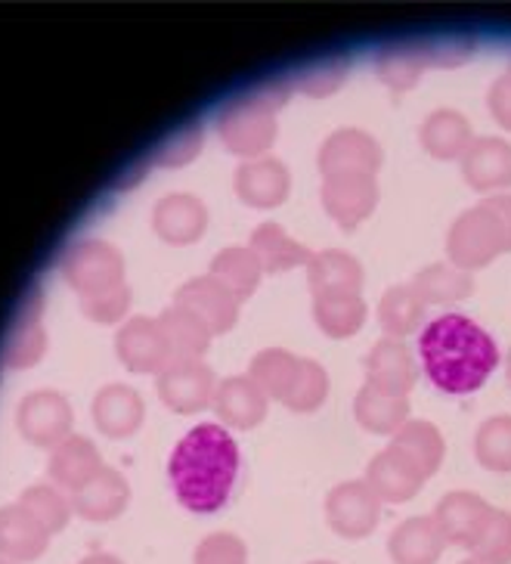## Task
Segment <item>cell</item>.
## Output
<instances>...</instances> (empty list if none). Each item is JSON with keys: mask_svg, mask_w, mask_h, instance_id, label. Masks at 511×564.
Wrapping results in <instances>:
<instances>
[{"mask_svg": "<svg viewBox=\"0 0 511 564\" xmlns=\"http://www.w3.org/2000/svg\"><path fill=\"white\" fill-rule=\"evenodd\" d=\"M239 447L227 429L215 422H202L171 453L167 478L174 497L193 514H211L227 506L232 484L239 475Z\"/></svg>", "mask_w": 511, "mask_h": 564, "instance_id": "1", "label": "cell"}, {"mask_svg": "<svg viewBox=\"0 0 511 564\" xmlns=\"http://www.w3.org/2000/svg\"><path fill=\"white\" fill-rule=\"evenodd\" d=\"M418 360L437 391L471 394L490 379L499 364V348L493 335L471 316L444 314L422 329Z\"/></svg>", "mask_w": 511, "mask_h": 564, "instance_id": "2", "label": "cell"}, {"mask_svg": "<svg viewBox=\"0 0 511 564\" xmlns=\"http://www.w3.org/2000/svg\"><path fill=\"white\" fill-rule=\"evenodd\" d=\"M449 261L459 270H478L511 251V196H487L453 220L446 236Z\"/></svg>", "mask_w": 511, "mask_h": 564, "instance_id": "3", "label": "cell"}, {"mask_svg": "<svg viewBox=\"0 0 511 564\" xmlns=\"http://www.w3.org/2000/svg\"><path fill=\"white\" fill-rule=\"evenodd\" d=\"M217 133L224 147L246 159H261L276 140V118L248 94H239L217 116Z\"/></svg>", "mask_w": 511, "mask_h": 564, "instance_id": "4", "label": "cell"}, {"mask_svg": "<svg viewBox=\"0 0 511 564\" xmlns=\"http://www.w3.org/2000/svg\"><path fill=\"white\" fill-rule=\"evenodd\" d=\"M381 518V499L366 481L338 484L326 497V521L345 540H363L376 531Z\"/></svg>", "mask_w": 511, "mask_h": 564, "instance_id": "5", "label": "cell"}, {"mask_svg": "<svg viewBox=\"0 0 511 564\" xmlns=\"http://www.w3.org/2000/svg\"><path fill=\"white\" fill-rule=\"evenodd\" d=\"M316 165L323 177H338V174H372L381 167V147L372 133L360 128H341L326 137L319 147Z\"/></svg>", "mask_w": 511, "mask_h": 564, "instance_id": "6", "label": "cell"}, {"mask_svg": "<svg viewBox=\"0 0 511 564\" xmlns=\"http://www.w3.org/2000/svg\"><path fill=\"white\" fill-rule=\"evenodd\" d=\"M319 199H323L326 215L341 230H354L379 205V183H376L372 174H338V177H326L323 189H319Z\"/></svg>", "mask_w": 511, "mask_h": 564, "instance_id": "7", "label": "cell"}, {"mask_svg": "<svg viewBox=\"0 0 511 564\" xmlns=\"http://www.w3.org/2000/svg\"><path fill=\"white\" fill-rule=\"evenodd\" d=\"M232 189L251 208H273L289 196L292 177H289V167L282 165L280 159L261 155V159H248L246 165L236 167Z\"/></svg>", "mask_w": 511, "mask_h": 564, "instance_id": "8", "label": "cell"}, {"mask_svg": "<svg viewBox=\"0 0 511 564\" xmlns=\"http://www.w3.org/2000/svg\"><path fill=\"white\" fill-rule=\"evenodd\" d=\"M425 481L428 478L422 475V468L394 444L381 449L379 456L369 463V471H366V484L376 490V497L381 502H406L422 490Z\"/></svg>", "mask_w": 511, "mask_h": 564, "instance_id": "9", "label": "cell"}, {"mask_svg": "<svg viewBox=\"0 0 511 564\" xmlns=\"http://www.w3.org/2000/svg\"><path fill=\"white\" fill-rule=\"evenodd\" d=\"M177 307L196 314L211 333H227L239 316V299L217 276H198L177 292Z\"/></svg>", "mask_w": 511, "mask_h": 564, "instance_id": "10", "label": "cell"}, {"mask_svg": "<svg viewBox=\"0 0 511 564\" xmlns=\"http://www.w3.org/2000/svg\"><path fill=\"white\" fill-rule=\"evenodd\" d=\"M159 394L177 413H196L215 398V376L198 360H181L167 366L165 376L159 379Z\"/></svg>", "mask_w": 511, "mask_h": 564, "instance_id": "11", "label": "cell"}, {"mask_svg": "<svg viewBox=\"0 0 511 564\" xmlns=\"http://www.w3.org/2000/svg\"><path fill=\"white\" fill-rule=\"evenodd\" d=\"M465 183L478 193L511 186V143L499 137H478L463 155Z\"/></svg>", "mask_w": 511, "mask_h": 564, "instance_id": "12", "label": "cell"}, {"mask_svg": "<svg viewBox=\"0 0 511 564\" xmlns=\"http://www.w3.org/2000/svg\"><path fill=\"white\" fill-rule=\"evenodd\" d=\"M446 543L441 524L434 521V514H418V518H406L400 521L388 540V552L394 564H437Z\"/></svg>", "mask_w": 511, "mask_h": 564, "instance_id": "13", "label": "cell"}, {"mask_svg": "<svg viewBox=\"0 0 511 564\" xmlns=\"http://www.w3.org/2000/svg\"><path fill=\"white\" fill-rule=\"evenodd\" d=\"M415 379H418V369H415L413 354L406 350L403 341L381 338L379 345L369 350V357H366V384L388 391V394L410 398Z\"/></svg>", "mask_w": 511, "mask_h": 564, "instance_id": "14", "label": "cell"}, {"mask_svg": "<svg viewBox=\"0 0 511 564\" xmlns=\"http://www.w3.org/2000/svg\"><path fill=\"white\" fill-rule=\"evenodd\" d=\"M493 512L487 506V499H480L478 494H468V490H453L446 494L437 509H434V521L441 524L446 543L449 546H471L475 533L480 531V524L487 521V514Z\"/></svg>", "mask_w": 511, "mask_h": 564, "instance_id": "15", "label": "cell"}, {"mask_svg": "<svg viewBox=\"0 0 511 564\" xmlns=\"http://www.w3.org/2000/svg\"><path fill=\"white\" fill-rule=\"evenodd\" d=\"M307 282L314 295H360L363 264L347 251H316L307 261Z\"/></svg>", "mask_w": 511, "mask_h": 564, "instance_id": "16", "label": "cell"}, {"mask_svg": "<svg viewBox=\"0 0 511 564\" xmlns=\"http://www.w3.org/2000/svg\"><path fill=\"white\" fill-rule=\"evenodd\" d=\"M431 47L428 41H396V44H384L376 53V72L388 87H394L396 94L410 90L422 72L431 68Z\"/></svg>", "mask_w": 511, "mask_h": 564, "instance_id": "17", "label": "cell"}, {"mask_svg": "<svg viewBox=\"0 0 511 564\" xmlns=\"http://www.w3.org/2000/svg\"><path fill=\"white\" fill-rule=\"evenodd\" d=\"M217 415L232 429H254L267 415V394L248 376H230L215 391Z\"/></svg>", "mask_w": 511, "mask_h": 564, "instance_id": "18", "label": "cell"}, {"mask_svg": "<svg viewBox=\"0 0 511 564\" xmlns=\"http://www.w3.org/2000/svg\"><path fill=\"white\" fill-rule=\"evenodd\" d=\"M422 147L441 159V162H453V159H463L475 133H471V121L456 112V109H437L422 121V131H418Z\"/></svg>", "mask_w": 511, "mask_h": 564, "instance_id": "19", "label": "cell"}, {"mask_svg": "<svg viewBox=\"0 0 511 564\" xmlns=\"http://www.w3.org/2000/svg\"><path fill=\"white\" fill-rule=\"evenodd\" d=\"M354 415L372 434H396L410 422V398L388 394L372 384H363L354 400Z\"/></svg>", "mask_w": 511, "mask_h": 564, "instance_id": "20", "label": "cell"}, {"mask_svg": "<svg viewBox=\"0 0 511 564\" xmlns=\"http://www.w3.org/2000/svg\"><path fill=\"white\" fill-rule=\"evenodd\" d=\"M68 403L56 394H32L19 410V429L32 444H53L63 441L68 432Z\"/></svg>", "mask_w": 511, "mask_h": 564, "instance_id": "21", "label": "cell"}, {"mask_svg": "<svg viewBox=\"0 0 511 564\" xmlns=\"http://www.w3.org/2000/svg\"><path fill=\"white\" fill-rule=\"evenodd\" d=\"M118 273H121L118 254L106 246H99V242H87L68 258V280L84 292H94V295L106 292V289H116Z\"/></svg>", "mask_w": 511, "mask_h": 564, "instance_id": "22", "label": "cell"}, {"mask_svg": "<svg viewBox=\"0 0 511 564\" xmlns=\"http://www.w3.org/2000/svg\"><path fill=\"white\" fill-rule=\"evenodd\" d=\"M248 249L258 254V261L264 267L267 273H282V270H292L297 264H307L314 254L304 249L297 239H292L289 232L282 230L280 224L267 220L261 227H254L251 232V246Z\"/></svg>", "mask_w": 511, "mask_h": 564, "instance_id": "23", "label": "cell"}, {"mask_svg": "<svg viewBox=\"0 0 511 564\" xmlns=\"http://www.w3.org/2000/svg\"><path fill=\"white\" fill-rule=\"evenodd\" d=\"M205 205L193 196H167L165 202H159L155 208V230L165 236L167 242L183 246V242H193L205 230Z\"/></svg>", "mask_w": 511, "mask_h": 564, "instance_id": "24", "label": "cell"}, {"mask_svg": "<svg viewBox=\"0 0 511 564\" xmlns=\"http://www.w3.org/2000/svg\"><path fill=\"white\" fill-rule=\"evenodd\" d=\"M44 546H47V531L22 506L0 512V552L3 555L17 562H29V558H37Z\"/></svg>", "mask_w": 511, "mask_h": 564, "instance_id": "25", "label": "cell"}, {"mask_svg": "<svg viewBox=\"0 0 511 564\" xmlns=\"http://www.w3.org/2000/svg\"><path fill=\"white\" fill-rule=\"evenodd\" d=\"M394 447H400L410 459H413L418 468H422V475L431 478V475H437V468L444 463V453H446V441L444 434L437 425H431L425 419H410L400 432L394 434V441H391Z\"/></svg>", "mask_w": 511, "mask_h": 564, "instance_id": "26", "label": "cell"}, {"mask_svg": "<svg viewBox=\"0 0 511 564\" xmlns=\"http://www.w3.org/2000/svg\"><path fill=\"white\" fill-rule=\"evenodd\" d=\"M475 280L468 270H459L456 264H431L418 270L413 280V292L425 304H453L471 295Z\"/></svg>", "mask_w": 511, "mask_h": 564, "instance_id": "27", "label": "cell"}, {"mask_svg": "<svg viewBox=\"0 0 511 564\" xmlns=\"http://www.w3.org/2000/svg\"><path fill=\"white\" fill-rule=\"evenodd\" d=\"M118 350L124 357V364L131 369H155L165 364L167 338L162 326L149 323V319H133L131 326H124V333L118 338Z\"/></svg>", "mask_w": 511, "mask_h": 564, "instance_id": "28", "label": "cell"}, {"mask_svg": "<svg viewBox=\"0 0 511 564\" xmlns=\"http://www.w3.org/2000/svg\"><path fill=\"white\" fill-rule=\"evenodd\" d=\"M314 319L329 338H347V335L360 333L366 323L363 295H316Z\"/></svg>", "mask_w": 511, "mask_h": 564, "instance_id": "29", "label": "cell"}, {"mask_svg": "<svg viewBox=\"0 0 511 564\" xmlns=\"http://www.w3.org/2000/svg\"><path fill=\"white\" fill-rule=\"evenodd\" d=\"M124 502H128V484L121 481L116 471H106V468H99L90 481L78 487V499H75L78 512L94 521H106V518L118 514L124 509Z\"/></svg>", "mask_w": 511, "mask_h": 564, "instance_id": "30", "label": "cell"}, {"mask_svg": "<svg viewBox=\"0 0 511 564\" xmlns=\"http://www.w3.org/2000/svg\"><path fill=\"white\" fill-rule=\"evenodd\" d=\"M297 364H301V357H295V354L282 348H267L254 354V360L248 366V379L258 384L267 398L282 400L295 384Z\"/></svg>", "mask_w": 511, "mask_h": 564, "instance_id": "31", "label": "cell"}, {"mask_svg": "<svg viewBox=\"0 0 511 564\" xmlns=\"http://www.w3.org/2000/svg\"><path fill=\"white\" fill-rule=\"evenodd\" d=\"M425 301L413 292V285H394L379 301V326L394 338L415 333L425 319Z\"/></svg>", "mask_w": 511, "mask_h": 564, "instance_id": "32", "label": "cell"}, {"mask_svg": "<svg viewBox=\"0 0 511 564\" xmlns=\"http://www.w3.org/2000/svg\"><path fill=\"white\" fill-rule=\"evenodd\" d=\"M94 413H97V425L102 432L112 434V437H124L140 425L143 406H140V400L131 388L116 384V388H106L99 394L97 403H94Z\"/></svg>", "mask_w": 511, "mask_h": 564, "instance_id": "33", "label": "cell"}, {"mask_svg": "<svg viewBox=\"0 0 511 564\" xmlns=\"http://www.w3.org/2000/svg\"><path fill=\"white\" fill-rule=\"evenodd\" d=\"M261 273H264V267L251 249H224L211 261V276L224 282L239 301L248 299L258 289Z\"/></svg>", "mask_w": 511, "mask_h": 564, "instance_id": "34", "label": "cell"}, {"mask_svg": "<svg viewBox=\"0 0 511 564\" xmlns=\"http://www.w3.org/2000/svg\"><path fill=\"white\" fill-rule=\"evenodd\" d=\"M53 478L66 487H84L94 475L99 471V456L97 449L90 447L84 437H68L63 447L53 453V463H50Z\"/></svg>", "mask_w": 511, "mask_h": 564, "instance_id": "35", "label": "cell"}, {"mask_svg": "<svg viewBox=\"0 0 511 564\" xmlns=\"http://www.w3.org/2000/svg\"><path fill=\"white\" fill-rule=\"evenodd\" d=\"M162 333L167 338V348L177 350L183 360H193L198 354H205L211 335H215L196 314H189L183 307L167 311L165 319H162Z\"/></svg>", "mask_w": 511, "mask_h": 564, "instance_id": "36", "label": "cell"}, {"mask_svg": "<svg viewBox=\"0 0 511 564\" xmlns=\"http://www.w3.org/2000/svg\"><path fill=\"white\" fill-rule=\"evenodd\" d=\"M471 555L487 564H511V512L493 509L471 540Z\"/></svg>", "mask_w": 511, "mask_h": 564, "instance_id": "37", "label": "cell"}, {"mask_svg": "<svg viewBox=\"0 0 511 564\" xmlns=\"http://www.w3.org/2000/svg\"><path fill=\"white\" fill-rule=\"evenodd\" d=\"M478 463L490 471H511V415L487 419L475 434Z\"/></svg>", "mask_w": 511, "mask_h": 564, "instance_id": "38", "label": "cell"}, {"mask_svg": "<svg viewBox=\"0 0 511 564\" xmlns=\"http://www.w3.org/2000/svg\"><path fill=\"white\" fill-rule=\"evenodd\" d=\"M347 68H350V63H347L345 53H329V56H323V59H316V63L297 72L295 90L314 97V100H323L345 84Z\"/></svg>", "mask_w": 511, "mask_h": 564, "instance_id": "39", "label": "cell"}, {"mask_svg": "<svg viewBox=\"0 0 511 564\" xmlns=\"http://www.w3.org/2000/svg\"><path fill=\"white\" fill-rule=\"evenodd\" d=\"M326 394H329V376H326V369L316 364V360L301 357L295 384H292V391L282 398V403H285L289 410H295V413H314L316 406L326 400Z\"/></svg>", "mask_w": 511, "mask_h": 564, "instance_id": "40", "label": "cell"}, {"mask_svg": "<svg viewBox=\"0 0 511 564\" xmlns=\"http://www.w3.org/2000/svg\"><path fill=\"white\" fill-rule=\"evenodd\" d=\"M22 509L32 514L34 521H37L47 533L59 531L68 521L66 499L59 497V494H53L50 487H32V490L22 497Z\"/></svg>", "mask_w": 511, "mask_h": 564, "instance_id": "41", "label": "cell"}, {"mask_svg": "<svg viewBox=\"0 0 511 564\" xmlns=\"http://www.w3.org/2000/svg\"><path fill=\"white\" fill-rule=\"evenodd\" d=\"M248 549L236 533H211L196 549V564H246Z\"/></svg>", "mask_w": 511, "mask_h": 564, "instance_id": "42", "label": "cell"}, {"mask_svg": "<svg viewBox=\"0 0 511 564\" xmlns=\"http://www.w3.org/2000/svg\"><path fill=\"white\" fill-rule=\"evenodd\" d=\"M246 94L251 100L261 102L264 109L276 112V109H282L285 102L292 100V94H295V78H285V75H280V78H267V82L248 87Z\"/></svg>", "mask_w": 511, "mask_h": 564, "instance_id": "43", "label": "cell"}, {"mask_svg": "<svg viewBox=\"0 0 511 564\" xmlns=\"http://www.w3.org/2000/svg\"><path fill=\"white\" fill-rule=\"evenodd\" d=\"M128 307V292L116 285V289H106V292H97L94 299L87 301V314L97 316V319H112L121 311Z\"/></svg>", "mask_w": 511, "mask_h": 564, "instance_id": "44", "label": "cell"}, {"mask_svg": "<svg viewBox=\"0 0 511 564\" xmlns=\"http://www.w3.org/2000/svg\"><path fill=\"white\" fill-rule=\"evenodd\" d=\"M487 102H490V116L511 131V78L509 75H499L490 87V94H487Z\"/></svg>", "mask_w": 511, "mask_h": 564, "instance_id": "45", "label": "cell"}, {"mask_svg": "<svg viewBox=\"0 0 511 564\" xmlns=\"http://www.w3.org/2000/svg\"><path fill=\"white\" fill-rule=\"evenodd\" d=\"M198 147H202V128L198 124H193V128H186V131L171 143V155H165V162H171V165H181V162H186V159H193L198 152Z\"/></svg>", "mask_w": 511, "mask_h": 564, "instance_id": "46", "label": "cell"}, {"mask_svg": "<svg viewBox=\"0 0 511 564\" xmlns=\"http://www.w3.org/2000/svg\"><path fill=\"white\" fill-rule=\"evenodd\" d=\"M84 564H121L116 562V558H109V555H94V558H87Z\"/></svg>", "mask_w": 511, "mask_h": 564, "instance_id": "47", "label": "cell"}, {"mask_svg": "<svg viewBox=\"0 0 511 564\" xmlns=\"http://www.w3.org/2000/svg\"><path fill=\"white\" fill-rule=\"evenodd\" d=\"M505 376H509V384H511V350H509V360H505Z\"/></svg>", "mask_w": 511, "mask_h": 564, "instance_id": "48", "label": "cell"}, {"mask_svg": "<svg viewBox=\"0 0 511 564\" xmlns=\"http://www.w3.org/2000/svg\"><path fill=\"white\" fill-rule=\"evenodd\" d=\"M463 564H487V562H478V558H468V562H463Z\"/></svg>", "mask_w": 511, "mask_h": 564, "instance_id": "49", "label": "cell"}, {"mask_svg": "<svg viewBox=\"0 0 511 564\" xmlns=\"http://www.w3.org/2000/svg\"><path fill=\"white\" fill-rule=\"evenodd\" d=\"M311 564H335V562H311Z\"/></svg>", "mask_w": 511, "mask_h": 564, "instance_id": "50", "label": "cell"}, {"mask_svg": "<svg viewBox=\"0 0 511 564\" xmlns=\"http://www.w3.org/2000/svg\"><path fill=\"white\" fill-rule=\"evenodd\" d=\"M505 75H509V78H511V63H509V72H505Z\"/></svg>", "mask_w": 511, "mask_h": 564, "instance_id": "51", "label": "cell"}]
</instances>
